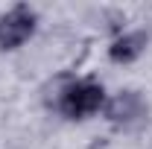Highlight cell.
I'll return each instance as SVG.
<instances>
[{"label": "cell", "instance_id": "obj_1", "mask_svg": "<svg viewBox=\"0 0 152 149\" xmlns=\"http://www.w3.org/2000/svg\"><path fill=\"white\" fill-rule=\"evenodd\" d=\"M105 85L94 79V76H67V79H58L56 85V96L50 102V108L56 114H61L64 120L70 123H82V120H91L96 114H102L105 108Z\"/></svg>", "mask_w": 152, "mask_h": 149}, {"label": "cell", "instance_id": "obj_2", "mask_svg": "<svg viewBox=\"0 0 152 149\" xmlns=\"http://www.w3.org/2000/svg\"><path fill=\"white\" fill-rule=\"evenodd\" d=\"M102 117L120 131H137L149 123V102L140 91L123 88V91H117L114 96L105 99Z\"/></svg>", "mask_w": 152, "mask_h": 149}, {"label": "cell", "instance_id": "obj_3", "mask_svg": "<svg viewBox=\"0 0 152 149\" xmlns=\"http://www.w3.org/2000/svg\"><path fill=\"white\" fill-rule=\"evenodd\" d=\"M38 29V12L29 3H18L0 15V50H18L23 47Z\"/></svg>", "mask_w": 152, "mask_h": 149}, {"label": "cell", "instance_id": "obj_4", "mask_svg": "<svg viewBox=\"0 0 152 149\" xmlns=\"http://www.w3.org/2000/svg\"><path fill=\"white\" fill-rule=\"evenodd\" d=\"M149 32L146 29H126L108 44V61L111 64H132L146 53Z\"/></svg>", "mask_w": 152, "mask_h": 149}]
</instances>
